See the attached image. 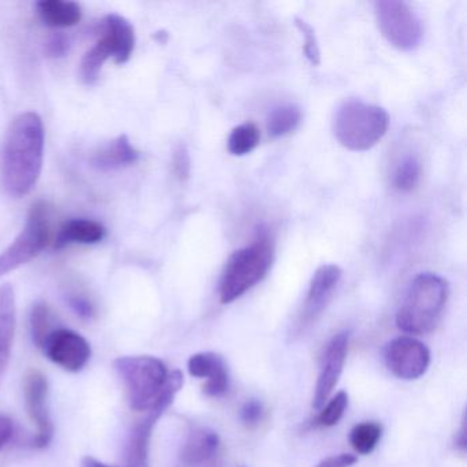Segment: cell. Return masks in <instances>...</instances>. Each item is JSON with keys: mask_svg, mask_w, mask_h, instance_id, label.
Here are the masks:
<instances>
[{"mask_svg": "<svg viewBox=\"0 0 467 467\" xmlns=\"http://www.w3.org/2000/svg\"><path fill=\"white\" fill-rule=\"evenodd\" d=\"M42 117L26 111L13 119L0 149V184L12 198L29 195L36 187L45 160Z\"/></svg>", "mask_w": 467, "mask_h": 467, "instance_id": "6da1fadb", "label": "cell"}, {"mask_svg": "<svg viewBox=\"0 0 467 467\" xmlns=\"http://www.w3.org/2000/svg\"><path fill=\"white\" fill-rule=\"evenodd\" d=\"M275 258V242L269 228L258 226L251 244L234 251L226 262L220 281V300L229 305L261 283Z\"/></svg>", "mask_w": 467, "mask_h": 467, "instance_id": "7a4b0ae2", "label": "cell"}, {"mask_svg": "<svg viewBox=\"0 0 467 467\" xmlns=\"http://www.w3.org/2000/svg\"><path fill=\"white\" fill-rule=\"evenodd\" d=\"M447 299V281L433 273H420L407 289L396 325L410 335H425L436 327Z\"/></svg>", "mask_w": 467, "mask_h": 467, "instance_id": "3957f363", "label": "cell"}, {"mask_svg": "<svg viewBox=\"0 0 467 467\" xmlns=\"http://www.w3.org/2000/svg\"><path fill=\"white\" fill-rule=\"evenodd\" d=\"M389 128L384 109L360 100H348L338 108L333 119V133L349 151H368L379 143Z\"/></svg>", "mask_w": 467, "mask_h": 467, "instance_id": "277c9868", "label": "cell"}, {"mask_svg": "<svg viewBox=\"0 0 467 467\" xmlns=\"http://www.w3.org/2000/svg\"><path fill=\"white\" fill-rule=\"evenodd\" d=\"M114 368L127 388L128 400L135 411H150L165 392L169 371L165 363L150 355L121 357Z\"/></svg>", "mask_w": 467, "mask_h": 467, "instance_id": "5b68a950", "label": "cell"}, {"mask_svg": "<svg viewBox=\"0 0 467 467\" xmlns=\"http://www.w3.org/2000/svg\"><path fill=\"white\" fill-rule=\"evenodd\" d=\"M50 240V210L45 202H36L21 234L0 253V277L36 258Z\"/></svg>", "mask_w": 467, "mask_h": 467, "instance_id": "8992f818", "label": "cell"}, {"mask_svg": "<svg viewBox=\"0 0 467 467\" xmlns=\"http://www.w3.org/2000/svg\"><path fill=\"white\" fill-rule=\"evenodd\" d=\"M374 15L379 32L393 47L411 51L420 46L422 24L406 2L379 0L374 5Z\"/></svg>", "mask_w": 467, "mask_h": 467, "instance_id": "52a82bcc", "label": "cell"}, {"mask_svg": "<svg viewBox=\"0 0 467 467\" xmlns=\"http://www.w3.org/2000/svg\"><path fill=\"white\" fill-rule=\"evenodd\" d=\"M182 384H184V377H182V371H171L169 374L165 392H163L162 398L160 399L157 406L147 411L146 417L141 418L133 426L127 445V467H150L149 453L152 431H154L158 420L173 403L174 398L182 389Z\"/></svg>", "mask_w": 467, "mask_h": 467, "instance_id": "ba28073f", "label": "cell"}, {"mask_svg": "<svg viewBox=\"0 0 467 467\" xmlns=\"http://www.w3.org/2000/svg\"><path fill=\"white\" fill-rule=\"evenodd\" d=\"M384 359L393 376L411 381L420 379L428 371L431 351L417 338L400 336L387 344Z\"/></svg>", "mask_w": 467, "mask_h": 467, "instance_id": "9c48e42d", "label": "cell"}, {"mask_svg": "<svg viewBox=\"0 0 467 467\" xmlns=\"http://www.w3.org/2000/svg\"><path fill=\"white\" fill-rule=\"evenodd\" d=\"M24 396L29 420L36 428L34 445L36 448L48 447L53 441L54 423L48 411V381L45 374L39 370H32L26 374Z\"/></svg>", "mask_w": 467, "mask_h": 467, "instance_id": "30bf717a", "label": "cell"}, {"mask_svg": "<svg viewBox=\"0 0 467 467\" xmlns=\"http://www.w3.org/2000/svg\"><path fill=\"white\" fill-rule=\"evenodd\" d=\"M42 349L51 362L72 373L83 370L91 358L88 341L75 330L65 327L53 330Z\"/></svg>", "mask_w": 467, "mask_h": 467, "instance_id": "8fae6325", "label": "cell"}, {"mask_svg": "<svg viewBox=\"0 0 467 467\" xmlns=\"http://www.w3.org/2000/svg\"><path fill=\"white\" fill-rule=\"evenodd\" d=\"M341 277H343V270L337 265H322L317 269L300 313L299 324H297L299 333L321 317L327 306L329 305Z\"/></svg>", "mask_w": 467, "mask_h": 467, "instance_id": "7c38bea8", "label": "cell"}, {"mask_svg": "<svg viewBox=\"0 0 467 467\" xmlns=\"http://www.w3.org/2000/svg\"><path fill=\"white\" fill-rule=\"evenodd\" d=\"M348 333L340 332L333 336L332 340L327 343L322 358L321 370L317 379L313 399L314 409L319 410L325 406L343 374L347 352H348Z\"/></svg>", "mask_w": 467, "mask_h": 467, "instance_id": "4fadbf2b", "label": "cell"}, {"mask_svg": "<svg viewBox=\"0 0 467 467\" xmlns=\"http://www.w3.org/2000/svg\"><path fill=\"white\" fill-rule=\"evenodd\" d=\"M188 371L196 379H206L203 392L218 398L229 389V373L225 360L215 352H199L188 360Z\"/></svg>", "mask_w": 467, "mask_h": 467, "instance_id": "5bb4252c", "label": "cell"}, {"mask_svg": "<svg viewBox=\"0 0 467 467\" xmlns=\"http://www.w3.org/2000/svg\"><path fill=\"white\" fill-rule=\"evenodd\" d=\"M100 39L108 45L111 58L117 65L130 61L135 50V28L127 18L110 15L103 21V34Z\"/></svg>", "mask_w": 467, "mask_h": 467, "instance_id": "9a60e30c", "label": "cell"}, {"mask_svg": "<svg viewBox=\"0 0 467 467\" xmlns=\"http://www.w3.org/2000/svg\"><path fill=\"white\" fill-rule=\"evenodd\" d=\"M221 440L217 431L203 426H196L188 434L182 447V464L187 467H201L210 463L220 451Z\"/></svg>", "mask_w": 467, "mask_h": 467, "instance_id": "2e32d148", "label": "cell"}, {"mask_svg": "<svg viewBox=\"0 0 467 467\" xmlns=\"http://www.w3.org/2000/svg\"><path fill=\"white\" fill-rule=\"evenodd\" d=\"M139 160L140 152L132 146L127 135H121L92 154L91 166L108 173L135 165Z\"/></svg>", "mask_w": 467, "mask_h": 467, "instance_id": "e0dca14e", "label": "cell"}, {"mask_svg": "<svg viewBox=\"0 0 467 467\" xmlns=\"http://www.w3.org/2000/svg\"><path fill=\"white\" fill-rule=\"evenodd\" d=\"M17 308L15 289L10 284L0 286V374L4 373L12 354Z\"/></svg>", "mask_w": 467, "mask_h": 467, "instance_id": "ac0fdd59", "label": "cell"}, {"mask_svg": "<svg viewBox=\"0 0 467 467\" xmlns=\"http://www.w3.org/2000/svg\"><path fill=\"white\" fill-rule=\"evenodd\" d=\"M105 236L106 229L99 223L78 218L64 223L54 242V247L59 250L70 244H98Z\"/></svg>", "mask_w": 467, "mask_h": 467, "instance_id": "d6986e66", "label": "cell"}, {"mask_svg": "<svg viewBox=\"0 0 467 467\" xmlns=\"http://www.w3.org/2000/svg\"><path fill=\"white\" fill-rule=\"evenodd\" d=\"M37 10L43 23L51 28H70L81 21V7L75 2L42 0Z\"/></svg>", "mask_w": 467, "mask_h": 467, "instance_id": "ffe728a7", "label": "cell"}, {"mask_svg": "<svg viewBox=\"0 0 467 467\" xmlns=\"http://www.w3.org/2000/svg\"><path fill=\"white\" fill-rule=\"evenodd\" d=\"M302 122V111L297 106L284 105L273 109L267 117V132L273 138H283L296 130Z\"/></svg>", "mask_w": 467, "mask_h": 467, "instance_id": "44dd1931", "label": "cell"}, {"mask_svg": "<svg viewBox=\"0 0 467 467\" xmlns=\"http://www.w3.org/2000/svg\"><path fill=\"white\" fill-rule=\"evenodd\" d=\"M261 132L253 122H245L232 130L228 139V150L234 157L250 154L258 147Z\"/></svg>", "mask_w": 467, "mask_h": 467, "instance_id": "7402d4cb", "label": "cell"}, {"mask_svg": "<svg viewBox=\"0 0 467 467\" xmlns=\"http://www.w3.org/2000/svg\"><path fill=\"white\" fill-rule=\"evenodd\" d=\"M110 58V50H109L108 46L105 45L102 39L98 40L97 45L84 56L83 61H81V80L87 86H92V84L97 83L99 80L103 65Z\"/></svg>", "mask_w": 467, "mask_h": 467, "instance_id": "603a6c76", "label": "cell"}, {"mask_svg": "<svg viewBox=\"0 0 467 467\" xmlns=\"http://www.w3.org/2000/svg\"><path fill=\"white\" fill-rule=\"evenodd\" d=\"M420 162L415 155H407L393 173V185L400 192H411L420 184Z\"/></svg>", "mask_w": 467, "mask_h": 467, "instance_id": "cb8c5ba5", "label": "cell"}, {"mask_svg": "<svg viewBox=\"0 0 467 467\" xmlns=\"http://www.w3.org/2000/svg\"><path fill=\"white\" fill-rule=\"evenodd\" d=\"M381 425L376 422H362L351 431L349 441L358 453H370L381 439Z\"/></svg>", "mask_w": 467, "mask_h": 467, "instance_id": "d4e9b609", "label": "cell"}, {"mask_svg": "<svg viewBox=\"0 0 467 467\" xmlns=\"http://www.w3.org/2000/svg\"><path fill=\"white\" fill-rule=\"evenodd\" d=\"M31 332L34 343L36 344L39 348H43L46 340L48 336L53 332V316H51L50 307L45 303H36L32 307L31 318Z\"/></svg>", "mask_w": 467, "mask_h": 467, "instance_id": "484cf974", "label": "cell"}, {"mask_svg": "<svg viewBox=\"0 0 467 467\" xmlns=\"http://www.w3.org/2000/svg\"><path fill=\"white\" fill-rule=\"evenodd\" d=\"M348 406V393L340 390L335 398L327 401V406L322 407L319 412L318 422L322 426H335L346 412Z\"/></svg>", "mask_w": 467, "mask_h": 467, "instance_id": "4316f807", "label": "cell"}, {"mask_svg": "<svg viewBox=\"0 0 467 467\" xmlns=\"http://www.w3.org/2000/svg\"><path fill=\"white\" fill-rule=\"evenodd\" d=\"M295 26L299 29L303 42H305L303 51H305L306 58H307L314 67L321 64V51H319L318 40H317L316 31H314L313 26L299 17L295 18Z\"/></svg>", "mask_w": 467, "mask_h": 467, "instance_id": "83f0119b", "label": "cell"}, {"mask_svg": "<svg viewBox=\"0 0 467 467\" xmlns=\"http://www.w3.org/2000/svg\"><path fill=\"white\" fill-rule=\"evenodd\" d=\"M171 168H173L174 176L180 182L190 179L191 155L185 144H179L174 149L173 157H171Z\"/></svg>", "mask_w": 467, "mask_h": 467, "instance_id": "f1b7e54d", "label": "cell"}, {"mask_svg": "<svg viewBox=\"0 0 467 467\" xmlns=\"http://www.w3.org/2000/svg\"><path fill=\"white\" fill-rule=\"evenodd\" d=\"M70 308L75 311L81 318L89 319L95 316V307L88 297L83 296L80 294H69L67 297Z\"/></svg>", "mask_w": 467, "mask_h": 467, "instance_id": "f546056e", "label": "cell"}, {"mask_svg": "<svg viewBox=\"0 0 467 467\" xmlns=\"http://www.w3.org/2000/svg\"><path fill=\"white\" fill-rule=\"evenodd\" d=\"M264 404L259 400L247 401L242 409V420L248 426L258 425L264 417Z\"/></svg>", "mask_w": 467, "mask_h": 467, "instance_id": "4dcf8cb0", "label": "cell"}, {"mask_svg": "<svg viewBox=\"0 0 467 467\" xmlns=\"http://www.w3.org/2000/svg\"><path fill=\"white\" fill-rule=\"evenodd\" d=\"M46 51H47L48 57H51V58H62L69 51V40L62 36V35H56L47 43Z\"/></svg>", "mask_w": 467, "mask_h": 467, "instance_id": "1f68e13d", "label": "cell"}, {"mask_svg": "<svg viewBox=\"0 0 467 467\" xmlns=\"http://www.w3.org/2000/svg\"><path fill=\"white\" fill-rule=\"evenodd\" d=\"M357 462V456L349 455V453H340V455H333L324 459L316 467H352Z\"/></svg>", "mask_w": 467, "mask_h": 467, "instance_id": "d6a6232c", "label": "cell"}, {"mask_svg": "<svg viewBox=\"0 0 467 467\" xmlns=\"http://www.w3.org/2000/svg\"><path fill=\"white\" fill-rule=\"evenodd\" d=\"M13 434V423L12 420L4 415H0V450L5 447L10 437Z\"/></svg>", "mask_w": 467, "mask_h": 467, "instance_id": "836d02e7", "label": "cell"}, {"mask_svg": "<svg viewBox=\"0 0 467 467\" xmlns=\"http://www.w3.org/2000/svg\"><path fill=\"white\" fill-rule=\"evenodd\" d=\"M81 467H114L109 466V464L103 463V462L98 461V459L92 458V456H84L81 461Z\"/></svg>", "mask_w": 467, "mask_h": 467, "instance_id": "e575fe53", "label": "cell"}]
</instances>
